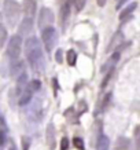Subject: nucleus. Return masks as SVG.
Segmentation results:
<instances>
[{
	"label": "nucleus",
	"instance_id": "nucleus-25",
	"mask_svg": "<svg viewBox=\"0 0 140 150\" xmlns=\"http://www.w3.org/2000/svg\"><path fill=\"white\" fill-rule=\"evenodd\" d=\"M10 150H15V149H14V147H11V149H10Z\"/></svg>",
	"mask_w": 140,
	"mask_h": 150
},
{
	"label": "nucleus",
	"instance_id": "nucleus-7",
	"mask_svg": "<svg viewBox=\"0 0 140 150\" xmlns=\"http://www.w3.org/2000/svg\"><path fill=\"white\" fill-rule=\"evenodd\" d=\"M69 17H70V3L59 7V25H61V28L63 30H65V28H66Z\"/></svg>",
	"mask_w": 140,
	"mask_h": 150
},
{
	"label": "nucleus",
	"instance_id": "nucleus-9",
	"mask_svg": "<svg viewBox=\"0 0 140 150\" xmlns=\"http://www.w3.org/2000/svg\"><path fill=\"white\" fill-rule=\"evenodd\" d=\"M122 41H124V35H122L121 32L114 33V36L111 37V41L108 43V46H107V52L108 51L115 50V48H120Z\"/></svg>",
	"mask_w": 140,
	"mask_h": 150
},
{
	"label": "nucleus",
	"instance_id": "nucleus-6",
	"mask_svg": "<svg viewBox=\"0 0 140 150\" xmlns=\"http://www.w3.org/2000/svg\"><path fill=\"white\" fill-rule=\"evenodd\" d=\"M33 19L32 18H23L22 22H21V25H19L18 28V35L21 37L22 36H29L30 33H32L33 30Z\"/></svg>",
	"mask_w": 140,
	"mask_h": 150
},
{
	"label": "nucleus",
	"instance_id": "nucleus-21",
	"mask_svg": "<svg viewBox=\"0 0 140 150\" xmlns=\"http://www.w3.org/2000/svg\"><path fill=\"white\" fill-rule=\"evenodd\" d=\"M128 0H117V6H115V8L117 10H120L122 7V6L125 4V3H127Z\"/></svg>",
	"mask_w": 140,
	"mask_h": 150
},
{
	"label": "nucleus",
	"instance_id": "nucleus-5",
	"mask_svg": "<svg viewBox=\"0 0 140 150\" xmlns=\"http://www.w3.org/2000/svg\"><path fill=\"white\" fill-rule=\"evenodd\" d=\"M52 22H54V14H52V11L50 8H47V7H43L40 10V15H39V26L41 28V30L51 26Z\"/></svg>",
	"mask_w": 140,
	"mask_h": 150
},
{
	"label": "nucleus",
	"instance_id": "nucleus-20",
	"mask_svg": "<svg viewBox=\"0 0 140 150\" xmlns=\"http://www.w3.org/2000/svg\"><path fill=\"white\" fill-rule=\"evenodd\" d=\"M6 143V134L3 129H0V146H3Z\"/></svg>",
	"mask_w": 140,
	"mask_h": 150
},
{
	"label": "nucleus",
	"instance_id": "nucleus-13",
	"mask_svg": "<svg viewBox=\"0 0 140 150\" xmlns=\"http://www.w3.org/2000/svg\"><path fill=\"white\" fill-rule=\"evenodd\" d=\"M135 10H136V3H132L131 6H128L127 8H125L121 14H120V19H121L122 22H125V21H127L129 17L132 18V13H133Z\"/></svg>",
	"mask_w": 140,
	"mask_h": 150
},
{
	"label": "nucleus",
	"instance_id": "nucleus-22",
	"mask_svg": "<svg viewBox=\"0 0 140 150\" xmlns=\"http://www.w3.org/2000/svg\"><path fill=\"white\" fill-rule=\"evenodd\" d=\"M68 3H70V0H58L59 7H61V6H63V4H68Z\"/></svg>",
	"mask_w": 140,
	"mask_h": 150
},
{
	"label": "nucleus",
	"instance_id": "nucleus-19",
	"mask_svg": "<svg viewBox=\"0 0 140 150\" xmlns=\"http://www.w3.org/2000/svg\"><path fill=\"white\" fill-rule=\"evenodd\" d=\"M69 149V139L66 137L61 141V150H68Z\"/></svg>",
	"mask_w": 140,
	"mask_h": 150
},
{
	"label": "nucleus",
	"instance_id": "nucleus-24",
	"mask_svg": "<svg viewBox=\"0 0 140 150\" xmlns=\"http://www.w3.org/2000/svg\"><path fill=\"white\" fill-rule=\"evenodd\" d=\"M61 55H62V51L58 50V52H56V59H58V62H62V58H61Z\"/></svg>",
	"mask_w": 140,
	"mask_h": 150
},
{
	"label": "nucleus",
	"instance_id": "nucleus-2",
	"mask_svg": "<svg viewBox=\"0 0 140 150\" xmlns=\"http://www.w3.org/2000/svg\"><path fill=\"white\" fill-rule=\"evenodd\" d=\"M3 13H4L6 22L8 23L10 28H14L19 21L21 15V7L15 0H6L3 6Z\"/></svg>",
	"mask_w": 140,
	"mask_h": 150
},
{
	"label": "nucleus",
	"instance_id": "nucleus-18",
	"mask_svg": "<svg viewBox=\"0 0 140 150\" xmlns=\"http://www.w3.org/2000/svg\"><path fill=\"white\" fill-rule=\"evenodd\" d=\"M73 3H74V7L77 11H81L85 6V0H73Z\"/></svg>",
	"mask_w": 140,
	"mask_h": 150
},
{
	"label": "nucleus",
	"instance_id": "nucleus-10",
	"mask_svg": "<svg viewBox=\"0 0 140 150\" xmlns=\"http://www.w3.org/2000/svg\"><path fill=\"white\" fill-rule=\"evenodd\" d=\"M33 94H34V91L32 90V87L27 84V87L25 88L22 91V94H21V96H19V105L21 106H25V105H27L30 100H32V96Z\"/></svg>",
	"mask_w": 140,
	"mask_h": 150
},
{
	"label": "nucleus",
	"instance_id": "nucleus-15",
	"mask_svg": "<svg viewBox=\"0 0 140 150\" xmlns=\"http://www.w3.org/2000/svg\"><path fill=\"white\" fill-rule=\"evenodd\" d=\"M66 59H68V64L70 65V66L76 65V61H77L76 51H74V50H69L68 52H66Z\"/></svg>",
	"mask_w": 140,
	"mask_h": 150
},
{
	"label": "nucleus",
	"instance_id": "nucleus-16",
	"mask_svg": "<svg viewBox=\"0 0 140 150\" xmlns=\"http://www.w3.org/2000/svg\"><path fill=\"white\" fill-rule=\"evenodd\" d=\"M6 40H7V30L3 25H0V48L4 46Z\"/></svg>",
	"mask_w": 140,
	"mask_h": 150
},
{
	"label": "nucleus",
	"instance_id": "nucleus-14",
	"mask_svg": "<svg viewBox=\"0 0 140 150\" xmlns=\"http://www.w3.org/2000/svg\"><path fill=\"white\" fill-rule=\"evenodd\" d=\"M108 149H110L108 138L106 135H100L99 139H98V147H96V150H108Z\"/></svg>",
	"mask_w": 140,
	"mask_h": 150
},
{
	"label": "nucleus",
	"instance_id": "nucleus-8",
	"mask_svg": "<svg viewBox=\"0 0 140 150\" xmlns=\"http://www.w3.org/2000/svg\"><path fill=\"white\" fill-rule=\"evenodd\" d=\"M23 14H25V18H34V15H36V1L34 0L23 1Z\"/></svg>",
	"mask_w": 140,
	"mask_h": 150
},
{
	"label": "nucleus",
	"instance_id": "nucleus-4",
	"mask_svg": "<svg viewBox=\"0 0 140 150\" xmlns=\"http://www.w3.org/2000/svg\"><path fill=\"white\" fill-rule=\"evenodd\" d=\"M41 39H43V44H44L45 50L48 51H52L56 43H58V32L54 26H48L41 30Z\"/></svg>",
	"mask_w": 140,
	"mask_h": 150
},
{
	"label": "nucleus",
	"instance_id": "nucleus-1",
	"mask_svg": "<svg viewBox=\"0 0 140 150\" xmlns=\"http://www.w3.org/2000/svg\"><path fill=\"white\" fill-rule=\"evenodd\" d=\"M25 55L30 68L36 73L44 72L45 69V61L44 55H43V48H41L40 40L34 36L27 37V40L25 41Z\"/></svg>",
	"mask_w": 140,
	"mask_h": 150
},
{
	"label": "nucleus",
	"instance_id": "nucleus-3",
	"mask_svg": "<svg viewBox=\"0 0 140 150\" xmlns=\"http://www.w3.org/2000/svg\"><path fill=\"white\" fill-rule=\"evenodd\" d=\"M21 50H22V37L19 35H14L10 37V41L7 44V57L11 61H18L19 55H21Z\"/></svg>",
	"mask_w": 140,
	"mask_h": 150
},
{
	"label": "nucleus",
	"instance_id": "nucleus-12",
	"mask_svg": "<svg viewBox=\"0 0 140 150\" xmlns=\"http://www.w3.org/2000/svg\"><path fill=\"white\" fill-rule=\"evenodd\" d=\"M118 59H120V52H114V54L111 55V58L108 59L107 64L102 68V70H103V72H108V70L111 72V70H113V68L115 66V64L118 62Z\"/></svg>",
	"mask_w": 140,
	"mask_h": 150
},
{
	"label": "nucleus",
	"instance_id": "nucleus-11",
	"mask_svg": "<svg viewBox=\"0 0 140 150\" xmlns=\"http://www.w3.org/2000/svg\"><path fill=\"white\" fill-rule=\"evenodd\" d=\"M45 135H47V145H48V147H50L51 150H54V147H55V128L52 124H48Z\"/></svg>",
	"mask_w": 140,
	"mask_h": 150
},
{
	"label": "nucleus",
	"instance_id": "nucleus-23",
	"mask_svg": "<svg viewBox=\"0 0 140 150\" xmlns=\"http://www.w3.org/2000/svg\"><path fill=\"white\" fill-rule=\"evenodd\" d=\"M106 1H107V0H96V3H98L99 7H103V6L106 4Z\"/></svg>",
	"mask_w": 140,
	"mask_h": 150
},
{
	"label": "nucleus",
	"instance_id": "nucleus-17",
	"mask_svg": "<svg viewBox=\"0 0 140 150\" xmlns=\"http://www.w3.org/2000/svg\"><path fill=\"white\" fill-rule=\"evenodd\" d=\"M73 145L76 146L78 150H84V141H82L81 138L74 137V139H73Z\"/></svg>",
	"mask_w": 140,
	"mask_h": 150
}]
</instances>
